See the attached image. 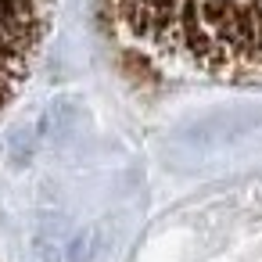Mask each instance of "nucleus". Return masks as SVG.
Masks as SVG:
<instances>
[{"mask_svg": "<svg viewBox=\"0 0 262 262\" xmlns=\"http://www.w3.org/2000/svg\"><path fill=\"white\" fill-rule=\"evenodd\" d=\"M115 40L169 76H262V0H101Z\"/></svg>", "mask_w": 262, "mask_h": 262, "instance_id": "obj_1", "label": "nucleus"}, {"mask_svg": "<svg viewBox=\"0 0 262 262\" xmlns=\"http://www.w3.org/2000/svg\"><path fill=\"white\" fill-rule=\"evenodd\" d=\"M51 22V0H0V108L26 83Z\"/></svg>", "mask_w": 262, "mask_h": 262, "instance_id": "obj_2", "label": "nucleus"}]
</instances>
